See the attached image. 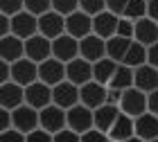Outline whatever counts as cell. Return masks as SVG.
<instances>
[{
	"instance_id": "1",
	"label": "cell",
	"mask_w": 158,
	"mask_h": 142,
	"mask_svg": "<svg viewBox=\"0 0 158 142\" xmlns=\"http://www.w3.org/2000/svg\"><path fill=\"white\" fill-rule=\"evenodd\" d=\"M120 111L129 117H140L149 113V106H147V93H142L138 88H129L122 93V102H120Z\"/></svg>"
},
{
	"instance_id": "2",
	"label": "cell",
	"mask_w": 158,
	"mask_h": 142,
	"mask_svg": "<svg viewBox=\"0 0 158 142\" xmlns=\"http://www.w3.org/2000/svg\"><path fill=\"white\" fill-rule=\"evenodd\" d=\"M39 115H41V129L52 133V136H56L63 129H68V111L59 108L56 104H50L48 108L39 111Z\"/></svg>"
},
{
	"instance_id": "3",
	"label": "cell",
	"mask_w": 158,
	"mask_h": 142,
	"mask_svg": "<svg viewBox=\"0 0 158 142\" xmlns=\"http://www.w3.org/2000/svg\"><path fill=\"white\" fill-rule=\"evenodd\" d=\"M68 129L84 136L86 131L95 129V113L90 108H86L84 104H77L68 111Z\"/></svg>"
},
{
	"instance_id": "4",
	"label": "cell",
	"mask_w": 158,
	"mask_h": 142,
	"mask_svg": "<svg viewBox=\"0 0 158 142\" xmlns=\"http://www.w3.org/2000/svg\"><path fill=\"white\" fill-rule=\"evenodd\" d=\"M106 97H109V88L97 81H88L86 86L79 88V104H84L90 111H97L99 106H104Z\"/></svg>"
},
{
	"instance_id": "5",
	"label": "cell",
	"mask_w": 158,
	"mask_h": 142,
	"mask_svg": "<svg viewBox=\"0 0 158 142\" xmlns=\"http://www.w3.org/2000/svg\"><path fill=\"white\" fill-rule=\"evenodd\" d=\"M14 113V129L20 131V133H32V131H36L41 129V115H39V111L36 108H32V106H18L16 111H11Z\"/></svg>"
},
{
	"instance_id": "6",
	"label": "cell",
	"mask_w": 158,
	"mask_h": 142,
	"mask_svg": "<svg viewBox=\"0 0 158 142\" xmlns=\"http://www.w3.org/2000/svg\"><path fill=\"white\" fill-rule=\"evenodd\" d=\"M39 81L48 83L50 88L63 83L66 81V63H61L59 59H54V56L39 63Z\"/></svg>"
},
{
	"instance_id": "7",
	"label": "cell",
	"mask_w": 158,
	"mask_h": 142,
	"mask_svg": "<svg viewBox=\"0 0 158 142\" xmlns=\"http://www.w3.org/2000/svg\"><path fill=\"white\" fill-rule=\"evenodd\" d=\"M25 59H30L34 63H43L48 59H52V41L36 34V36L25 41Z\"/></svg>"
},
{
	"instance_id": "8",
	"label": "cell",
	"mask_w": 158,
	"mask_h": 142,
	"mask_svg": "<svg viewBox=\"0 0 158 142\" xmlns=\"http://www.w3.org/2000/svg\"><path fill=\"white\" fill-rule=\"evenodd\" d=\"M11 81H16L18 86H32L39 81V63H34L30 59H20L16 63H11Z\"/></svg>"
},
{
	"instance_id": "9",
	"label": "cell",
	"mask_w": 158,
	"mask_h": 142,
	"mask_svg": "<svg viewBox=\"0 0 158 142\" xmlns=\"http://www.w3.org/2000/svg\"><path fill=\"white\" fill-rule=\"evenodd\" d=\"M39 34L50 41L63 36L66 34V16H61L56 11H48L45 16L39 18Z\"/></svg>"
},
{
	"instance_id": "10",
	"label": "cell",
	"mask_w": 158,
	"mask_h": 142,
	"mask_svg": "<svg viewBox=\"0 0 158 142\" xmlns=\"http://www.w3.org/2000/svg\"><path fill=\"white\" fill-rule=\"evenodd\" d=\"M52 56L59 59L61 63H70L79 59V41L73 39L70 34H63V36L52 41Z\"/></svg>"
},
{
	"instance_id": "11",
	"label": "cell",
	"mask_w": 158,
	"mask_h": 142,
	"mask_svg": "<svg viewBox=\"0 0 158 142\" xmlns=\"http://www.w3.org/2000/svg\"><path fill=\"white\" fill-rule=\"evenodd\" d=\"M11 34L18 36V39H23V41L36 36V34H39V18L32 16L30 11L16 14V16L11 18Z\"/></svg>"
},
{
	"instance_id": "12",
	"label": "cell",
	"mask_w": 158,
	"mask_h": 142,
	"mask_svg": "<svg viewBox=\"0 0 158 142\" xmlns=\"http://www.w3.org/2000/svg\"><path fill=\"white\" fill-rule=\"evenodd\" d=\"M25 104L32 106V108H36V111L48 108V106L52 104V88H50L48 83H43V81H36V83H32V86H27L25 88Z\"/></svg>"
},
{
	"instance_id": "13",
	"label": "cell",
	"mask_w": 158,
	"mask_h": 142,
	"mask_svg": "<svg viewBox=\"0 0 158 142\" xmlns=\"http://www.w3.org/2000/svg\"><path fill=\"white\" fill-rule=\"evenodd\" d=\"M79 56L86 59L88 63H97L102 61L106 56V41L95 36V34H90V36H86L79 41Z\"/></svg>"
},
{
	"instance_id": "14",
	"label": "cell",
	"mask_w": 158,
	"mask_h": 142,
	"mask_svg": "<svg viewBox=\"0 0 158 142\" xmlns=\"http://www.w3.org/2000/svg\"><path fill=\"white\" fill-rule=\"evenodd\" d=\"M52 104H56L63 111H70L73 106L79 104V86L70 83L68 79L63 83H59V86H54L52 88Z\"/></svg>"
},
{
	"instance_id": "15",
	"label": "cell",
	"mask_w": 158,
	"mask_h": 142,
	"mask_svg": "<svg viewBox=\"0 0 158 142\" xmlns=\"http://www.w3.org/2000/svg\"><path fill=\"white\" fill-rule=\"evenodd\" d=\"M66 79L70 83H75V86H86L88 81H93V63H88L86 59H75L66 63Z\"/></svg>"
},
{
	"instance_id": "16",
	"label": "cell",
	"mask_w": 158,
	"mask_h": 142,
	"mask_svg": "<svg viewBox=\"0 0 158 142\" xmlns=\"http://www.w3.org/2000/svg\"><path fill=\"white\" fill-rule=\"evenodd\" d=\"M66 34H70L73 39L81 41L93 34V18L84 11H75L66 18Z\"/></svg>"
},
{
	"instance_id": "17",
	"label": "cell",
	"mask_w": 158,
	"mask_h": 142,
	"mask_svg": "<svg viewBox=\"0 0 158 142\" xmlns=\"http://www.w3.org/2000/svg\"><path fill=\"white\" fill-rule=\"evenodd\" d=\"M118 25H120V16H115L111 11H102L99 16L93 18V34L109 41L113 36H118Z\"/></svg>"
},
{
	"instance_id": "18",
	"label": "cell",
	"mask_w": 158,
	"mask_h": 142,
	"mask_svg": "<svg viewBox=\"0 0 158 142\" xmlns=\"http://www.w3.org/2000/svg\"><path fill=\"white\" fill-rule=\"evenodd\" d=\"M23 104H25V88L23 86H18L16 81H9V83L0 86V108L16 111Z\"/></svg>"
},
{
	"instance_id": "19",
	"label": "cell",
	"mask_w": 158,
	"mask_h": 142,
	"mask_svg": "<svg viewBox=\"0 0 158 142\" xmlns=\"http://www.w3.org/2000/svg\"><path fill=\"white\" fill-rule=\"evenodd\" d=\"M133 88H138L147 95L158 90V70L154 66H149V63L135 68L133 70Z\"/></svg>"
},
{
	"instance_id": "20",
	"label": "cell",
	"mask_w": 158,
	"mask_h": 142,
	"mask_svg": "<svg viewBox=\"0 0 158 142\" xmlns=\"http://www.w3.org/2000/svg\"><path fill=\"white\" fill-rule=\"evenodd\" d=\"M20 59H25V41L14 36V34L0 39V61L16 63Z\"/></svg>"
},
{
	"instance_id": "21",
	"label": "cell",
	"mask_w": 158,
	"mask_h": 142,
	"mask_svg": "<svg viewBox=\"0 0 158 142\" xmlns=\"http://www.w3.org/2000/svg\"><path fill=\"white\" fill-rule=\"evenodd\" d=\"M133 41L145 47H152L158 43V23H154L152 18H142L135 23V34H133Z\"/></svg>"
},
{
	"instance_id": "22",
	"label": "cell",
	"mask_w": 158,
	"mask_h": 142,
	"mask_svg": "<svg viewBox=\"0 0 158 142\" xmlns=\"http://www.w3.org/2000/svg\"><path fill=\"white\" fill-rule=\"evenodd\" d=\"M111 142H124L129 138L135 136V120L124 115V113H120V117L115 120V124L111 126V131L106 133Z\"/></svg>"
},
{
	"instance_id": "23",
	"label": "cell",
	"mask_w": 158,
	"mask_h": 142,
	"mask_svg": "<svg viewBox=\"0 0 158 142\" xmlns=\"http://www.w3.org/2000/svg\"><path fill=\"white\" fill-rule=\"evenodd\" d=\"M95 113V129L97 131H102V133H109L111 131V126L115 124V120L120 117V106H113V104H104V106H99L97 111H93Z\"/></svg>"
},
{
	"instance_id": "24",
	"label": "cell",
	"mask_w": 158,
	"mask_h": 142,
	"mask_svg": "<svg viewBox=\"0 0 158 142\" xmlns=\"http://www.w3.org/2000/svg\"><path fill=\"white\" fill-rule=\"evenodd\" d=\"M135 136L142 138L145 142L158 138V117L154 113H145V115L135 117Z\"/></svg>"
},
{
	"instance_id": "25",
	"label": "cell",
	"mask_w": 158,
	"mask_h": 142,
	"mask_svg": "<svg viewBox=\"0 0 158 142\" xmlns=\"http://www.w3.org/2000/svg\"><path fill=\"white\" fill-rule=\"evenodd\" d=\"M118 66L120 63H115L113 59H109V56H104L102 61L93 63V81H97V83H102V86L109 88V83L113 79V75H115Z\"/></svg>"
},
{
	"instance_id": "26",
	"label": "cell",
	"mask_w": 158,
	"mask_h": 142,
	"mask_svg": "<svg viewBox=\"0 0 158 142\" xmlns=\"http://www.w3.org/2000/svg\"><path fill=\"white\" fill-rule=\"evenodd\" d=\"M133 41L131 39H122V36H113L106 41V56L113 59L115 63H122L124 61V56L129 52V47H131Z\"/></svg>"
},
{
	"instance_id": "27",
	"label": "cell",
	"mask_w": 158,
	"mask_h": 142,
	"mask_svg": "<svg viewBox=\"0 0 158 142\" xmlns=\"http://www.w3.org/2000/svg\"><path fill=\"white\" fill-rule=\"evenodd\" d=\"M109 88H113V90H129V88H133V68H129V66H118V70H115V75H113V79H111V83H109Z\"/></svg>"
},
{
	"instance_id": "28",
	"label": "cell",
	"mask_w": 158,
	"mask_h": 142,
	"mask_svg": "<svg viewBox=\"0 0 158 142\" xmlns=\"http://www.w3.org/2000/svg\"><path fill=\"white\" fill-rule=\"evenodd\" d=\"M147 63V47L145 45H140V43H131V47H129V52L124 56V61H122V66H129V68H140V66H145Z\"/></svg>"
},
{
	"instance_id": "29",
	"label": "cell",
	"mask_w": 158,
	"mask_h": 142,
	"mask_svg": "<svg viewBox=\"0 0 158 142\" xmlns=\"http://www.w3.org/2000/svg\"><path fill=\"white\" fill-rule=\"evenodd\" d=\"M122 18H129V20H133V23L147 18V0H129Z\"/></svg>"
},
{
	"instance_id": "30",
	"label": "cell",
	"mask_w": 158,
	"mask_h": 142,
	"mask_svg": "<svg viewBox=\"0 0 158 142\" xmlns=\"http://www.w3.org/2000/svg\"><path fill=\"white\" fill-rule=\"evenodd\" d=\"M25 11H30L32 16H45L48 11H52V0H25Z\"/></svg>"
},
{
	"instance_id": "31",
	"label": "cell",
	"mask_w": 158,
	"mask_h": 142,
	"mask_svg": "<svg viewBox=\"0 0 158 142\" xmlns=\"http://www.w3.org/2000/svg\"><path fill=\"white\" fill-rule=\"evenodd\" d=\"M79 11H84L90 18H95L102 11H106V0H79Z\"/></svg>"
},
{
	"instance_id": "32",
	"label": "cell",
	"mask_w": 158,
	"mask_h": 142,
	"mask_svg": "<svg viewBox=\"0 0 158 142\" xmlns=\"http://www.w3.org/2000/svg\"><path fill=\"white\" fill-rule=\"evenodd\" d=\"M52 11L68 18L70 14L79 11V0H52Z\"/></svg>"
},
{
	"instance_id": "33",
	"label": "cell",
	"mask_w": 158,
	"mask_h": 142,
	"mask_svg": "<svg viewBox=\"0 0 158 142\" xmlns=\"http://www.w3.org/2000/svg\"><path fill=\"white\" fill-rule=\"evenodd\" d=\"M20 11H25V0H0V14L14 18Z\"/></svg>"
},
{
	"instance_id": "34",
	"label": "cell",
	"mask_w": 158,
	"mask_h": 142,
	"mask_svg": "<svg viewBox=\"0 0 158 142\" xmlns=\"http://www.w3.org/2000/svg\"><path fill=\"white\" fill-rule=\"evenodd\" d=\"M133 34H135V23L129 18H120V25H118V36L122 39H131L133 41Z\"/></svg>"
},
{
	"instance_id": "35",
	"label": "cell",
	"mask_w": 158,
	"mask_h": 142,
	"mask_svg": "<svg viewBox=\"0 0 158 142\" xmlns=\"http://www.w3.org/2000/svg\"><path fill=\"white\" fill-rule=\"evenodd\" d=\"M127 5H129V0H106V11H111V14H115V16L122 18Z\"/></svg>"
},
{
	"instance_id": "36",
	"label": "cell",
	"mask_w": 158,
	"mask_h": 142,
	"mask_svg": "<svg viewBox=\"0 0 158 142\" xmlns=\"http://www.w3.org/2000/svg\"><path fill=\"white\" fill-rule=\"evenodd\" d=\"M14 129V113L7 108H0V133Z\"/></svg>"
},
{
	"instance_id": "37",
	"label": "cell",
	"mask_w": 158,
	"mask_h": 142,
	"mask_svg": "<svg viewBox=\"0 0 158 142\" xmlns=\"http://www.w3.org/2000/svg\"><path fill=\"white\" fill-rule=\"evenodd\" d=\"M0 142H27V136L16 129H9V131L0 133Z\"/></svg>"
},
{
	"instance_id": "38",
	"label": "cell",
	"mask_w": 158,
	"mask_h": 142,
	"mask_svg": "<svg viewBox=\"0 0 158 142\" xmlns=\"http://www.w3.org/2000/svg\"><path fill=\"white\" fill-rule=\"evenodd\" d=\"M27 142H54V136L43 129H36V131L27 133Z\"/></svg>"
},
{
	"instance_id": "39",
	"label": "cell",
	"mask_w": 158,
	"mask_h": 142,
	"mask_svg": "<svg viewBox=\"0 0 158 142\" xmlns=\"http://www.w3.org/2000/svg\"><path fill=\"white\" fill-rule=\"evenodd\" d=\"M81 142H111V140H109L106 133L97 131V129H90V131H86L81 136Z\"/></svg>"
},
{
	"instance_id": "40",
	"label": "cell",
	"mask_w": 158,
	"mask_h": 142,
	"mask_svg": "<svg viewBox=\"0 0 158 142\" xmlns=\"http://www.w3.org/2000/svg\"><path fill=\"white\" fill-rule=\"evenodd\" d=\"M54 142H81V136L75 133V131H70V129H63L54 136Z\"/></svg>"
},
{
	"instance_id": "41",
	"label": "cell",
	"mask_w": 158,
	"mask_h": 142,
	"mask_svg": "<svg viewBox=\"0 0 158 142\" xmlns=\"http://www.w3.org/2000/svg\"><path fill=\"white\" fill-rule=\"evenodd\" d=\"M5 36H11V16L0 14V39Z\"/></svg>"
},
{
	"instance_id": "42",
	"label": "cell",
	"mask_w": 158,
	"mask_h": 142,
	"mask_svg": "<svg viewBox=\"0 0 158 142\" xmlns=\"http://www.w3.org/2000/svg\"><path fill=\"white\" fill-rule=\"evenodd\" d=\"M9 81H11V63L0 61V86H2V83H9Z\"/></svg>"
},
{
	"instance_id": "43",
	"label": "cell",
	"mask_w": 158,
	"mask_h": 142,
	"mask_svg": "<svg viewBox=\"0 0 158 142\" xmlns=\"http://www.w3.org/2000/svg\"><path fill=\"white\" fill-rule=\"evenodd\" d=\"M147 63L158 70V43L152 45V47H147Z\"/></svg>"
},
{
	"instance_id": "44",
	"label": "cell",
	"mask_w": 158,
	"mask_h": 142,
	"mask_svg": "<svg viewBox=\"0 0 158 142\" xmlns=\"http://www.w3.org/2000/svg\"><path fill=\"white\" fill-rule=\"evenodd\" d=\"M147 106H149V113H154V115L158 117V90H154V93L147 95Z\"/></svg>"
},
{
	"instance_id": "45",
	"label": "cell",
	"mask_w": 158,
	"mask_h": 142,
	"mask_svg": "<svg viewBox=\"0 0 158 142\" xmlns=\"http://www.w3.org/2000/svg\"><path fill=\"white\" fill-rule=\"evenodd\" d=\"M147 18L158 23V0H147Z\"/></svg>"
},
{
	"instance_id": "46",
	"label": "cell",
	"mask_w": 158,
	"mask_h": 142,
	"mask_svg": "<svg viewBox=\"0 0 158 142\" xmlns=\"http://www.w3.org/2000/svg\"><path fill=\"white\" fill-rule=\"evenodd\" d=\"M124 142H145V140L138 138V136H133V138H129V140H124Z\"/></svg>"
},
{
	"instance_id": "47",
	"label": "cell",
	"mask_w": 158,
	"mask_h": 142,
	"mask_svg": "<svg viewBox=\"0 0 158 142\" xmlns=\"http://www.w3.org/2000/svg\"><path fill=\"white\" fill-rule=\"evenodd\" d=\"M152 142H158V138H156V140H152Z\"/></svg>"
}]
</instances>
